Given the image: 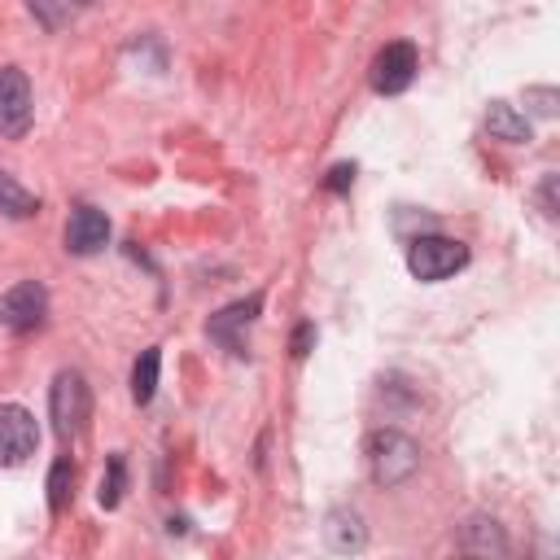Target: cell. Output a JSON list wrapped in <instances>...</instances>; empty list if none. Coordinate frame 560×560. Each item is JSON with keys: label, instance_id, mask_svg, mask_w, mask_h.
<instances>
[{"label": "cell", "instance_id": "1", "mask_svg": "<svg viewBox=\"0 0 560 560\" xmlns=\"http://www.w3.org/2000/svg\"><path fill=\"white\" fill-rule=\"evenodd\" d=\"M363 459H368V477L385 490L402 486L416 477L420 468V446L402 433V429H372L363 442Z\"/></svg>", "mask_w": 560, "mask_h": 560}, {"label": "cell", "instance_id": "6", "mask_svg": "<svg viewBox=\"0 0 560 560\" xmlns=\"http://www.w3.org/2000/svg\"><path fill=\"white\" fill-rule=\"evenodd\" d=\"M416 70H420V52H416V44L394 39V44H385V48L372 57V88H376L381 96H398V92L411 88Z\"/></svg>", "mask_w": 560, "mask_h": 560}, {"label": "cell", "instance_id": "17", "mask_svg": "<svg viewBox=\"0 0 560 560\" xmlns=\"http://www.w3.org/2000/svg\"><path fill=\"white\" fill-rule=\"evenodd\" d=\"M350 184H354V162H337V166L328 171V179H324L328 192H346Z\"/></svg>", "mask_w": 560, "mask_h": 560}, {"label": "cell", "instance_id": "21", "mask_svg": "<svg viewBox=\"0 0 560 560\" xmlns=\"http://www.w3.org/2000/svg\"><path fill=\"white\" fill-rule=\"evenodd\" d=\"M66 4H74V9H83V4H92V0H66Z\"/></svg>", "mask_w": 560, "mask_h": 560}, {"label": "cell", "instance_id": "4", "mask_svg": "<svg viewBox=\"0 0 560 560\" xmlns=\"http://www.w3.org/2000/svg\"><path fill=\"white\" fill-rule=\"evenodd\" d=\"M31 79L18 66H0V136L22 140L31 131Z\"/></svg>", "mask_w": 560, "mask_h": 560}, {"label": "cell", "instance_id": "20", "mask_svg": "<svg viewBox=\"0 0 560 560\" xmlns=\"http://www.w3.org/2000/svg\"><path fill=\"white\" fill-rule=\"evenodd\" d=\"M542 206H547V214H556V175L542 179Z\"/></svg>", "mask_w": 560, "mask_h": 560}, {"label": "cell", "instance_id": "18", "mask_svg": "<svg viewBox=\"0 0 560 560\" xmlns=\"http://www.w3.org/2000/svg\"><path fill=\"white\" fill-rule=\"evenodd\" d=\"M311 341H315V324L306 319V324H298V332H293V341H289L293 359H306V354H311Z\"/></svg>", "mask_w": 560, "mask_h": 560}, {"label": "cell", "instance_id": "12", "mask_svg": "<svg viewBox=\"0 0 560 560\" xmlns=\"http://www.w3.org/2000/svg\"><path fill=\"white\" fill-rule=\"evenodd\" d=\"M486 131H490L494 140L525 144V140H529V118L516 114L508 101H490V105H486Z\"/></svg>", "mask_w": 560, "mask_h": 560}, {"label": "cell", "instance_id": "13", "mask_svg": "<svg viewBox=\"0 0 560 560\" xmlns=\"http://www.w3.org/2000/svg\"><path fill=\"white\" fill-rule=\"evenodd\" d=\"M158 376H162V350L149 346V350H140V359H136V368H131V398H136L140 407L153 402V394H158Z\"/></svg>", "mask_w": 560, "mask_h": 560}, {"label": "cell", "instance_id": "16", "mask_svg": "<svg viewBox=\"0 0 560 560\" xmlns=\"http://www.w3.org/2000/svg\"><path fill=\"white\" fill-rule=\"evenodd\" d=\"M0 210H9V214H18V219H22V214H35V210H39V201H35L31 192H22V188L0 171Z\"/></svg>", "mask_w": 560, "mask_h": 560}, {"label": "cell", "instance_id": "14", "mask_svg": "<svg viewBox=\"0 0 560 560\" xmlns=\"http://www.w3.org/2000/svg\"><path fill=\"white\" fill-rule=\"evenodd\" d=\"M122 490H127V459L114 451V455L105 459V477H101L96 503H101V508H118V503H122Z\"/></svg>", "mask_w": 560, "mask_h": 560}, {"label": "cell", "instance_id": "5", "mask_svg": "<svg viewBox=\"0 0 560 560\" xmlns=\"http://www.w3.org/2000/svg\"><path fill=\"white\" fill-rule=\"evenodd\" d=\"M39 429L22 402H0V468H18L35 455Z\"/></svg>", "mask_w": 560, "mask_h": 560}, {"label": "cell", "instance_id": "8", "mask_svg": "<svg viewBox=\"0 0 560 560\" xmlns=\"http://www.w3.org/2000/svg\"><path fill=\"white\" fill-rule=\"evenodd\" d=\"M258 311H262V293H249V298L223 306V311L210 315V324H206L210 341H219L228 354H245V328L258 319Z\"/></svg>", "mask_w": 560, "mask_h": 560}, {"label": "cell", "instance_id": "11", "mask_svg": "<svg viewBox=\"0 0 560 560\" xmlns=\"http://www.w3.org/2000/svg\"><path fill=\"white\" fill-rule=\"evenodd\" d=\"M459 547L468 556H508V538L494 516H468L459 525Z\"/></svg>", "mask_w": 560, "mask_h": 560}, {"label": "cell", "instance_id": "2", "mask_svg": "<svg viewBox=\"0 0 560 560\" xmlns=\"http://www.w3.org/2000/svg\"><path fill=\"white\" fill-rule=\"evenodd\" d=\"M48 411H52V429H57L66 442H74V438L88 429V416H92V389H88L83 372H74V368L57 372L52 394H48Z\"/></svg>", "mask_w": 560, "mask_h": 560}, {"label": "cell", "instance_id": "3", "mask_svg": "<svg viewBox=\"0 0 560 560\" xmlns=\"http://www.w3.org/2000/svg\"><path fill=\"white\" fill-rule=\"evenodd\" d=\"M459 267H468V245L451 241V236H416L407 245V271L424 284H438L446 276H455Z\"/></svg>", "mask_w": 560, "mask_h": 560}, {"label": "cell", "instance_id": "19", "mask_svg": "<svg viewBox=\"0 0 560 560\" xmlns=\"http://www.w3.org/2000/svg\"><path fill=\"white\" fill-rule=\"evenodd\" d=\"M31 13H39V18H44V26H57V22H61L57 0H31Z\"/></svg>", "mask_w": 560, "mask_h": 560}, {"label": "cell", "instance_id": "9", "mask_svg": "<svg viewBox=\"0 0 560 560\" xmlns=\"http://www.w3.org/2000/svg\"><path fill=\"white\" fill-rule=\"evenodd\" d=\"M109 245V219L105 210L96 206H74L70 219H66V249L88 258V254H101Z\"/></svg>", "mask_w": 560, "mask_h": 560}, {"label": "cell", "instance_id": "15", "mask_svg": "<svg viewBox=\"0 0 560 560\" xmlns=\"http://www.w3.org/2000/svg\"><path fill=\"white\" fill-rule=\"evenodd\" d=\"M44 490H48V512H66V503H70V494H74V464H70V459H57V464L48 468Z\"/></svg>", "mask_w": 560, "mask_h": 560}, {"label": "cell", "instance_id": "7", "mask_svg": "<svg viewBox=\"0 0 560 560\" xmlns=\"http://www.w3.org/2000/svg\"><path fill=\"white\" fill-rule=\"evenodd\" d=\"M48 315V293L39 280H18L13 289L0 293V324L9 332H35Z\"/></svg>", "mask_w": 560, "mask_h": 560}, {"label": "cell", "instance_id": "10", "mask_svg": "<svg viewBox=\"0 0 560 560\" xmlns=\"http://www.w3.org/2000/svg\"><path fill=\"white\" fill-rule=\"evenodd\" d=\"M324 542L337 551V556H354L368 547V525L354 508H332L324 516Z\"/></svg>", "mask_w": 560, "mask_h": 560}]
</instances>
